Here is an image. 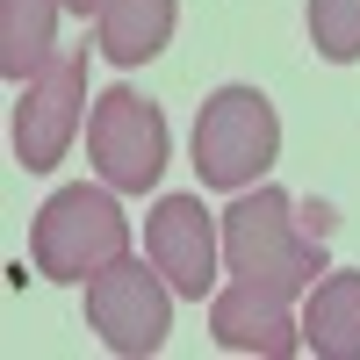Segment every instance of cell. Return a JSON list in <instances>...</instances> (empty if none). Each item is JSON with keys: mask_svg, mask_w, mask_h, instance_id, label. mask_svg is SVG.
<instances>
[{"mask_svg": "<svg viewBox=\"0 0 360 360\" xmlns=\"http://www.w3.org/2000/svg\"><path fill=\"white\" fill-rule=\"evenodd\" d=\"M224 266L252 288H274V295H303L324 274V238L303 231L295 217V195L281 188H238V202L224 209Z\"/></svg>", "mask_w": 360, "mask_h": 360, "instance_id": "cell-1", "label": "cell"}, {"mask_svg": "<svg viewBox=\"0 0 360 360\" xmlns=\"http://www.w3.org/2000/svg\"><path fill=\"white\" fill-rule=\"evenodd\" d=\"M130 252V217L115 209V188H58L37 224H29V259L44 281H94L101 266H115Z\"/></svg>", "mask_w": 360, "mask_h": 360, "instance_id": "cell-2", "label": "cell"}, {"mask_svg": "<svg viewBox=\"0 0 360 360\" xmlns=\"http://www.w3.org/2000/svg\"><path fill=\"white\" fill-rule=\"evenodd\" d=\"M281 152V115L259 86H217L195 115V173L202 188H252Z\"/></svg>", "mask_w": 360, "mask_h": 360, "instance_id": "cell-3", "label": "cell"}, {"mask_svg": "<svg viewBox=\"0 0 360 360\" xmlns=\"http://www.w3.org/2000/svg\"><path fill=\"white\" fill-rule=\"evenodd\" d=\"M86 324L123 360H144V353L166 346V332H173V281L152 266V252L144 259L123 252L115 266H101V274L86 281Z\"/></svg>", "mask_w": 360, "mask_h": 360, "instance_id": "cell-4", "label": "cell"}, {"mask_svg": "<svg viewBox=\"0 0 360 360\" xmlns=\"http://www.w3.org/2000/svg\"><path fill=\"white\" fill-rule=\"evenodd\" d=\"M86 152H94V173L115 195H144L166 173V115L130 86H108L86 108Z\"/></svg>", "mask_w": 360, "mask_h": 360, "instance_id": "cell-5", "label": "cell"}, {"mask_svg": "<svg viewBox=\"0 0 360 360\" xmlns=\"http://www.w3.org/2000/svg\"><path fill=\"white\" fill-rule=\"evenodd\" d=\"M79 115H86V51H51L22 79V101H15V159H22V173H51L65 159V144L79 137Z\"/></svg>", "mask_w": 360, "mask_h": 360, "instance_id": "cell-6", "label": "cell"}, {"mask_svg": "<svg viewBox=\"0 0 360 360\" xmlns=\"http://www.w3.org/2000/svg\"><path fill=\"white\" fill-rule=\"evenodd\" d=\"M144 252L173 281V295H217V259H224V217H209L195 195H159V209L144 217Z\"/></svg>", "mask_w": 360, "mask_h": 360, "instance_id": "cell-7", "label": "cell"}, {"mask_svg": "<svg viewBox=\"0 0 360 360\" xmlns=\"http://www.w3.org/2000/svg\"><path fill=\"white\" fill-rule=\"evenodd\" d=\"M209 339L224 353H259V360H288L303 353V317L288 310V295L274 288H252V281H231L209 295Z\"/></svg>", "mask_w": 360, "mask_h": 360, "instance_id": "cell-8", "label": "cell"}, {"mask_svg": "<svg viewBox=\"0 0 360 360\" xmlns=\"http://www.w3.org/2000/svg\"><path fill=\"white\" fill-rule=\"evenodd\" d=\"M303 353L317 360H360V274L353 266H324L310 281V303H303Z\"/></svg>", "mask_w": 360, "mask_h": 360, "instance_id": "cell-9", "label": "cell"}, {"mask_svg": "<svg viewBox=\"0 0 360 360\" xmlns=\"http://www.w3.org/2000/svg\"><path fill=\"white\" fill-rule=\"evenodd\" d=\"M173 22H180V0H101L94 8V37L108 65H144L173 44Z\"/></svg>", "mask_w": 360, "mask_h": 360, "instance_id": "cell-10", "label": "cell"}, {"mask_svg": "<svg viewBox=\"0 0 360 360\" xmlns=\"http://www.w3.org/2000/svg\"><path fill=\"white\" fill-rule=\"evenodd\" d=\"M58 15H65V0H0V72L15 86L51 58Z\"/></svg>", "mask_w": 360, "mask_h": 360, "instance_id": "cell-11", "label": "cell"}, {"mask_svg": "<svg viewBox=\"0 0 360 360\" xmlns=\"http://www.w3.org/2000/svg\"><path fill=\"white\" fill-rule=\"evenodd\" d=\"M310 44L332 65L360 58V0H310Z\"/></svg>", "mask_w": 360, "mask_h": 360, "instance_id": "cell-12", "label": "cell"}, {"mask_svg": "<svg viewBox=\"0 0 360 360\" xmlns=\"http://www.w3.org/2000/svg\"><path fill=\"white\" fill-rule=\"evenodd\" d=\"M295 217H303L310 238H332V202H317V195H310V202H295Z\"/></svg>", "mask_w": 360, "mask_h": 360, "instance_id": "cell-13", "label": "cell"}, {"mask_svg": "<svg viewBox=\"0 0 360 360\" xmlns=\"http://www.w3.org/2000/svg\"><path fill=\"white\" fill-rule=\"evenodd\" d=\"M65 8H72V15H94V8H101V0H65Z\"/></svg>", "mask_w": 360, "mask_h": 360, "instance_id": "cell-14", "label": "cell"}]
</instances>
